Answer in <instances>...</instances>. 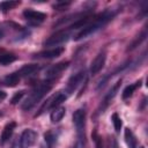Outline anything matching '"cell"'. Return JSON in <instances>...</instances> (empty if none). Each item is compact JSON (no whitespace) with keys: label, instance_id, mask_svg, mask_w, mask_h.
<instances>
[{"label":"cell","instance_id":"obj_1","mask_svg":"<svg viewBox=\"0 0 148 148\" xmlns=\"http://www.w3.org/2000/svg\"><path fill=\"white\" fill-rule=\"evenodd\" d=\"M116 14H117V10H114V9H106L103 13L94 16L92 21L88 25H86L83 29H81V31L74 37V40H80V39L87 38L88 36L92 35L94 32L99 30L102 27H104L109 21H111Z\"/></svg>","mask_w":148,"mask_h":148},{"label":"cell","instance_id":"obj_2","mask_svg":"<svg viewBox=\"0 0 148 148\" xmlns=\"http://www.w3.org/2000/svg\"><path fill=\"white\" fill-rule=\"evenodd\" d=\"M52 80H47L46 82H42L39 84H37L32 91L29 94V96L25 98V101L22 104V109L23 110H30L32 106H35L52 88Z\"/></svg>","mask_w":148,"mask_h":148},{"label":"cell","instance_id":"obj_3","mask_svg":"<svg viewBox=\"0 0 148 148\" xmlns=\"http://www.w3.org/2000/svg\"><path fill=\"white\" fill-rule=\"evenodd\" d=\"M73 123L76 127L77 134H79V139L82 142V140H84V123H86V111L84 109H79L73 113Z\"/></svg>","mask_w":148,"mask_h":148},{"label":"cell","instance_id":"obj_4","mask_svg":"<svg viewBox=\"0 0 148 148\" xmlns=\"http://www.w3.org/2000/svg\"><path fill=\"white\" fill-rule=\"evenodd\" d=\"M69 37H71V30L64 29V30H60V31L53 34L52 36H50L44 42V45L45 46H54V45H58V44H61V43L68 40Z\"/></svg>","mask_w":148,"mask_h":148},{"label":"cell","instance_id":"obj_5","mask_svg":"<svg viewBox=\"0 0 148 148\" xmlns=\"http://www.w3.org/2000/svg\"><path fill=\"white\" fill-rule=\"evenodd\" d=\"M66 98H67V96H66L65 94H62V92H58V94L53 95L52 97H50V98L44 103V105L39 109V112H38L36 116H39L40 113H43V112H44L45 110H47V109H54V108L59 106L62 102L66 101Z\"/></svg>","mask_w":148,"mask_h":148},{"label":"cell","instance_id":"obj_6","mask_svg":"<svg viewBox=\"0 0 148 148\" xmlns=\"http://www.w3.org/2000/svg\"><path fill=\"white\" fill-rule=\"evenodd\" d=\"M37 139V133L34 130H24L20 138V148H30Z\"/></svg>","mask_w":148,"mask_h":148},{"label":"cell","instance_id":"obj_7","mask_svg":"<svg viewBox=\"0 0 148 148\" xmlns=\"http://www.w3.org/2000/svg\"><path fill=\"white\" fill-rule=\"evenodd\" d=\"M68 65H69V61H62V62H58V64H54V65L50 66L45 71V77H46V80H53L64 69H66L68 67Z\"/></svg>","mask_w":148,"mask_h":148},{"label":"cell","instance_id":"obj_8","mask_svg":"<svg viewBox=\"0 0 148 148\" xmlns=\"http://www.w3.org/2000/svg\"><path fill=\"white\" fill-rule=\"evenodd\" d=\"M23 16H24L25 20H28L32 24H38V23L43 22L46 18V14H44L42 12L32 10V9H25L23 12Z\"/></svg>","mask_w":148,"mask_h":148},{"label":"cell","instance_id":"obj_9","mask_svg":"<svg viewBox=\"0 0 148 148\" xmlns=\"http://www.w3.org/2000/svg\"><path fill=\"white\" fill-rule=\"evenodd\" d=\"M86 77V72L84 71H80L77 73H75L74 75H72L67 82V87H66V90L67 92H73L77 86L83 81V79Z\"/></svg>","mask_w":148,"mask_h":148},{"label":"cell","instance_id":"obj_10","mask_svg":"<svg viewBox=\"0 0 148 148\" xmlns=\"http://www.w3.org/2000/svg\"><path fill=\"white\" fill-rule=\"evenodd\" d=\"M64 51H65V49L62 46L54 47V49L45 50V51H42V52L35 54V58H39V59H52V58H57V57L61 56V53Z\"/></svg>","mask_w":148,"mask_h":148},{"label":"cell","instance_id":"obj_11","mask_svg":"<svg viewBox=\"0 0 148 148\" xmlns=\"http://www.w3.org/2000/svg\"><path fill=\"white\" fill-rule=\"evenodd\" d=\"M105 59H106V56H105L104 52H101V53H98V54L96 56V58L92 60L91 66H90V73H91L92 75L97 74V73L103 68V66H104V64H105Z\"/></svg>","mask_w":148,"mask_h":148},{"label":"cell","instance_id":"obj_12","mask_svg":"<svg viewBox=\"0 0 148 148\" xmlns=\"http://www.w3.org/2000/svg\"><path fill=\"white\" fill-rule=\"evenodd\" d=\"M16 127V123L15 121H12V123H8L5 128L2 130V133H1V136H0V145H5L13 135L14 133V130Z\"/></svg>","mask_w":148,"mask_h":148},{"label":"cell","instance_id":"obj_13","mask_svg":"<svg viewBox=\"0 0 148 148\" xmlns=\"http://www.w3.org/2000/svg\"><path fill=\"white\" fill-rule=\"evenodd\" d=\"M120 84H121V80H119L110 90H109V92L105 95V97H104V99H103V102H102V105H101V109H102V112H103V110L109 105V103L111 102V99L116 96V94H117V91H118V89H119V87H120Z\"/></svg>","mask_w":148,"mask_h":148},{"label":"cell","instance_id":"obj_14","mask_svg":"<svg viewBox=\"0 0 148 148\" xmlns=\"http://www.w3.org/2000/svg\"><path fill=\"white\" fill-rule=\"evenodd\" d=\"M40 66L37 64H29V65H24L23 67H21L20 71H17V73L20 74V76H29L34 73H36L37 71H39Z\"/></svg>","mask_w":148,"mask_h":148},{"label":"cell","instance_id":"obj_15","mask_svg":"<svg viewBox=\"0 0 148 148\" xmlns=\"http://www.w3.org/2000/svg\"><path fill=\"white\" fill-rule=\"evenodd\" d=\"M124 136H125V142L128 146V148H136L138 147V141L135 139V135L130 128H125Z\"/></svg>","mask_w":148,"mask_h":148},{"label":"cell","instance_id":"obj_16","mask_svg":"<svg viewBox=\"0 0 148 148\" xmlns=\"http://www.w3.org/2000/svg\"><path fill=\"white\" fill-rule=\"evenodd\" d=\"M65 113H66V109H65L64 106H57V108H54L53 111L51 112L50 119H51L52 123H58V121H60V120L64 118Z\"/></svg>","mask_w":148,"mask_h":148},{"label":"cell","instance_id":"obj_17","mask_svg":"<svg viewBox=\"0 0 148 148\" xmlns=\"http://www.w3.org/2000/svg\"><path fill=\"white\" fill-rule=\"evenodd\" d=\"M140 86H141V80H139V81H136L135 83H133V84H130V86H127L124 90H123V94H121V97H123V99H126V98H130L132 95H133V92L138 89V88H140Z\"/></svg>","mask_w":148,"mask_h":148},{"label":"cell","instance_id":"obj_18","mask_svg":"<svg viewBox=\"0 0 148 148\" xmlns=\"http://www.w3.org/2000/svg\"><path fill=\"white\" fill-rule=\"evenodd\" d=\"M20 80H21L20 74L17 72H15V73H12V74L7 75L5 77V80H3V83L6 86H8V87H15L20 82Z\"/></svg>","mask_w":148,"mask_h":148},{"label":"cell","instance_id":"obj_19","mask_svg":"<svg viewBox=\"0 0 148 148\" xmlns=\"http://www.w3.org/2000/svg\"><path fill=\"white\" fill-rule=\"evenodd\" d=\"M16 59H17V57L13 53H2V54H0V65L7 66V65L14 62Z\"/></svg>","mask_w":148,"mask_h":148},{"label":"cell","instance_id":"obj_20","mask_svg":"<svg viewBox=\"0 0 148 148\" xmlns=\"http://www.w3.org/2000/svg\"><path fill=\"white\" fill-rule=\"evenodd\" d=\"M44 140H45V142H46L49 148H53L54 143L57 142V134L54 132H52V131H49V132H46L44 134Z\"/></svg>","mask_w":148,"mask_h":148},{"label":"cell","instance_id":"obj_21","mask_svg":"<svg viewBox=\"0 0 148 148\" xmlns=\"http://www.w3.org/2000/svg\"><path fill=\"white\" fill-rule=\"evenodd\" d=\"M20 5V1H2L0 2V12H8L10 9H14Z\"/></svg>","mask_w":148,"mask_h":148},{"label":"cell","instance_id":"obj_22","mask_svg":"<svg viewBox=\"0 0 148 148\" xmlns=\"http://www.w3.org/2000/svg\"><path fill=\"white\" fill-rule=\"evenodd\" d=\"M146 36H147V31L145 30V31H143V32H142V34H141V35H140V36H139V37H138V38H136V39H135L128 47H127V51H132V50H134V49H135L142 40L146 39Z\"/></svg>","mask_w":148,"mask_h":148},{"label":"cell","instance_id":"obj_23","mask_svg":"<svg viewBox=\"0 0 148 148\" xmlns=\"http://www.w3.org/2000/svg\"><path fill=\"white\" fill-rule=\"evenodd\" d=\"M111 119H112V123H113V126H114L116 132H120V128L123 126V123H121V119L118 116V113H113L111 116Z\"/></svg>","mask_w":148,"mask_h":148},{"label":"cell","instance_id":"obj_24","mask_svg":"<svg viewBox=\"0 0 148 148\" xmlns=\"http://www.w3.org/2000/svg\"><path fill=\"white\" fill-rule=\"evenodd\" d=\"M92 139H94V142H95V147H96V148H104L102 138L97 134V132H94V133H92Z\"/></svg>","mask_w":148,"mask_h":148},{"label":"cell","instance_id":"obj_25","mask_svg":"<svg viewBox=\"0 0 148 148\" xmlns=\"http://www.w3.org/2000/svg\"><path fill=\"white\" fill-rule=\"evenodd\" d=\"M126 66H127V62H126V64H124V66H121V67H119V68H118V69H117V71L114 72V74H116V73H117L118 71H121L123 68H125ZM112 75H113V73H111L110 75H106V76H105V77H104L103 80H101V81H99V83H98V86H97V89H99V88H102V87H103V86L105 84V82H106V81L109 80V77H110V76H112Z\"/></svg>","mask_w":148,"mask_h":148},{"label":"cell","instance_id":"obj_26","mask_svg":"<svg viewBox=\"0 0 148 148\" xmlns=\"http://www.w3.org/2000/svg\"><path fill=\"white\" fill-rule=\"evenodd\" d=\"M24 94H25V91H24V90H20L18 92H16V94L13 96V98H12L10 103H12V104H17V103L22 99V97L24 96Z\"/></svg>","mask_w":148,"mask_h":148},{"label":"cell","instance_id":"obj_27","mask_svg":"<svg viewBox=\"0 0 148 148\" xmlns=\"http://www.w3.org/2000/svg\"><path fill=\"white\" fill-rule=\"evenodd\" d=\"M69 5H71L69 1H58V2H56V3L53 5V8H56L57 10H62V9H65L66 7H68Z\"/></svg>","mask_w":148,"mask_h":148},{"label":"cell","instance_id":"obj_28","mask_svg":"<svg viewBox=\"0 0 148 148\" xmlns=\"http://www.w3.org/2000/svg\"><path fill=\"white\" fill-rule=\"evenodd\" d=\"M109 146H110V148H117V143H116V140L113 136L109 138Z\"/></svg>","mask_w":148,"mask_h":148},{"label":"cell","instance_id":"obj_29","mask_svg":"<svg viewBox=\"0 0 148 148\" xmlns=\"http://www.w3.org/2000/svg\"><path fill=\"white\" fill-rule=\"evenodd\" d=\"M6 92L5 91H2V90H0V99H3V98H6Z\"/></svg>","mask_w":148,"mask_h":148},{"label":"cell","instance_id":"obj_30","mask_svg":"<svg viewBox=\"0 0 148 148\" xmlns=\"http://www.w3.org/2000/svg\"><path fill=\"white\" fill-rule=\"evenodd\" d=\"M3 37H5V31L2 28H0V39H2Z\"/></svg>","mask_w":148,"mask_h":148},{"label":"cell","instance_id":"obj_31","mask_svg":"<svg viewBox=\"0 0 148 148\" xmlns=\"http://www.w3.org/2000/svg\"><path fill=\"white\" fill-rule=\"evenodd\" d=\"M1 116H2V112H1V111H0V117H1Z\"/></svg>","mask_w":148,"mask_h":148},{"label":"cell","instance_id":"obj_32","mask_svg":"<svg viewBox=\"0 0 148 148\" xmlns=\"http://www.w3.org/2000/svg\"><path fill=\"white\" fill-rule=\"evenodd\" d=\"M141 148H145V147H141Z\"/></svg>","mask_w":148,"mask_h":148},{"label":"cell","instance_id":"obj_33","mask_svg":"<svg viewBox=\"0 0 148 148\" xmlns=\"http://www.w3.org/2000/svg\"><path fill=\"white\" fill-rule=\"evenodd\" d=\"M73 148H76V147H73Z\"/></svg>","mask_w":148,"mask_h":148}]
</instances>
